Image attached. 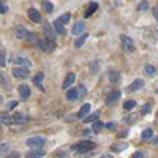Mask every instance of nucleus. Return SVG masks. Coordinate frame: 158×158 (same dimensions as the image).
Instances as JSON below:
<instances>
[{
  "label": "nucleus",
  "mask_w": 158,
  "mask_h": 158,
  "mask_svg": "<svg viewBox=\"0 0 158 158\" xmlns=\"http://www.w3.org/2000/svg\"><path fill=\"white\" fill-rule=\"evenodd\" d=\"M0 85H3L5 89H10V82L6 81V77H5V74L0 71Z\"/></svg>",
  "instance_id": "26"
},
{
  "label": "nucleus",
  "mask_w": 158,
  "mask_h": 158,
  "mask_svg": "<svg viewBox=\"0 0 158 158\" xmlns=\"http://www.w3.org/2000/svg\"><path fill=\"white\" fill-rule=\"evenodd\" d=\"M135 117H136V115H130V117H127V118H125V122H127V123H133V122H135Z\"/></svg>",
  "instance_id": "42"
},
{
  "label": "nucleus",
  "mask_w": 158,
  "mask_h": 158,
  "mask_svg": "<svg viewBox=\"0 0 158 158\" xmlns=\"http://www.w3.org/2000/svg\"><path fill=\"white\" fill-rule=\"evenodd\" d=\"M153 16H155V19L158 21V6H155V8H153Z\"/></svg>",
  "instance_id": "47"
},
{
  "label": "nucleus",
  "mask_w": 158,
  "mask_h": 158,
  "mask_svg": "<svg viewBox=\"0 0 158 158\" xmlns=\"http://www.w3.org/2000/svg\"><path fill=\"white\" fill-rule=\"evenodd\" d=\"M118 98H120V92H118V90H112L111 94L106 97V103L109 104V106H112L114 103H117Z\"/></svg>",
  "instance_id": "9"
},
{
  "label": "nucleus",
  "mask_w": 158,
  "mask_h": 158,
  "mask_svg": "<svg viewBox=\"0 0 158 158\" xmlns=\"http://www.w3.org/2000/svg\"><path fill=\"white\" fill-rule=\"evenodd\" d=\"M25 40H27L29 43H38L36 35H35V33H32V32H29V35H27V38H25Z\"/></svg>",
  "instance_id": "33"
},
{
  "label": "nucleus",
  "mask_w": 158,
  "mask_h": 158,
  "mask_svg": "<svg viewBox=\"0 0 158 158\" xmlns=\"http://www.w3.org/2000/svg\"><path fill=\"white\" fill-rule=\"evenodd\" d=\"M74 117H76V115H68L67 118H65V120H67V122H73V120H74Z\"/></svg>",
  "instance_id": "48"
},
{
  "label": "nucleus",
  "mask_w": 158,
  "mask_h": 158,
  "mask_svg": "<svg viewBox=\"0 0 158 158\" xmlns=\"http://www.w3.org/2000/svg\"><path fill=\"white\" fill-rule=\"evenodd\" d=\"M103 127H104V125H103L101 122H98V120H97V122H94V127H92V130H94L95 133H98V131H100Z\"/></svg>",
  "instance_id": "34"
},
{
  "label": "nucleus",
  "mask_w": 158,
  "mask_h": 158,
  "mask_svg": "<svg viewBox=\"0 0 158 158\" xmlns=\"http://www.w3.org/2000/svg\"><path fill=\"white\" fill-rule=\"evenodd\" d=\"M89 111H90V104H82V108L81 109H79V112H77V117L79 118H82V117H85L87 114H89Z\"/></svg>",
  "instance_id": "19"
},
{
  "label": "nucleus",
  "mask_w": 158,
  "mask_h": 158,
  "mask_svg": "<svg viewBox=\"0 0 158 158\" xmlns=\"http://www.w3.org/2000/svg\"><path fill=\"white\" fill-rule=\"evenodd\" d=\"M36 44H38V48L41 49L43 52H46V54H51V52H54V49H56V43L51 41V40H48V38L38 40Z\"/></svg>",
  "instance_id": "1"
},
{
  "label": "nucleus",
  "mask_w": 158,
  "mask_h": 158,
  "mask_svg": "<svg viewBox=\"0 0 158 158\" xmlns=\"http://www.w3.org/2000/svg\"><path fill=\"white\" fill-rule=\"evenodd\" d=\"M6 11H8V6H6L3 2H0V15H5Z\"/></svg>",
  "instance_id": "38"
},
{
  "label": "nucleus",
  "mask_w": 158,
  "mask_h": 158,
  "mask_svg": "<svg viewBox=\"0 0 158 158\" xmlns=\"http://www.w3.org/2000/svg\"><path fill=\"white\" fill-rule=\"evenodd\" d=\"M15 33H16V36H18V38H21V40L27 38V35H29L27 29H25L24 25H16V27H15Z\"/></svg>",
  "instance_id": "10"
},
{
  "label": "nucleus",
  "mask_w": 158,
  "mask_h": 158,
  "mask_svg": "<svg viewBox=\"0 0 158 158\" xmlns=\"http://www.w3.org/2000/svg\"><path fill=\"white\" fill-rule=\"evenodd\" d=\"M29 71H30V70H27V68H22V67H15L11 73H13V76H15V77L24 79V77H27V76H29Z\"/></svg>",
  "instance_id": "6"
},
{
  "label": "nucleus",
  "mask_w": 158,
  "mask_h": 158,
  "mask_svg": "<svg viewBox=\"0 0 158 158\" xmlns=\"http://www.w3.org/2000/svg\"><path fill=\"white\" fill-rule=\"evenodd\" d=\"M6 152H8V146L6 144H2V146H0V156H3Z\"/></svg>",
  "instance_id": "36"
},
{
  "label": "nucleus",
  "mask_w": 158,
  "mask_h": 158,
  "mask_svg": "<svg viewBox=\"0 0 158 158\" xmlns=\"http://www.w3.org/2000/svg\"><path fill=\"white\" fill-rule=\"evenodd\" d=\"M44 142H46L44 136H32V138H29L27 141H25V144L32 149H41L44 146Z\"/></svg>",
  "instance_id": "2"
},
{
  "label": "nucleus",
  "mask_w": 158,
  "mask_h": 158,
  "mask_svg": "<svg viewBox=\"0 0 158 158\" xmlns=\"http://www.w3.org/2000/svg\"><path fill=\"white\" fill-rule=\"evenodd\" d=\"M89 36H87V33H84V35H81V36H79L77 40H76V41H74V46L76 48H81L84 43H85V40H87Z\"/></svg>",
  "instance_id": "23"
},
{
  "label": "nucleus",
  "mask_w": 158,
  "mask_h": 158,
  "mask_svg": "<svg viewBox=\"0 0 158 158\" xmlns=\"http://www.w3.org/2000/svg\"><path fill=\"white\" fill-rule=\"evenodd\" d=\"M8 158H19V153L18 152H13V153L8 155Z\"/></svg>",
  "instance_id": "45"
},
{
  "label": "nucleus",
  "mask_w": 158,
  "mask_h": 158,
  "mask_svg": "<svg viewBox=\"0 0 158 158\" xmlns=\"http://www.w3.org/2000/svg\"><path fill=\"white\" fill-rule=\"evenodd\" d=\"M70 19H71V15H70V13H63V15L60 16V19H59V22H60V24H68Z\"/></svg>",
  "instance_id": "25"
},
{
  "label": "nucleus",
  "mask_w": 158,
  "mask_h": 158,
  "mask_svg": "<svg viewBox=\"0 0 158 158\" xmlns=\"http://www.w3.org/2000/svg\"><path fill=\"white\" fill-rule=\"evenodd\" d=\"M13 63H15V67H22V68H27V70L32 68V62L25 57H21V56L13 59Z\"/></svg>",
  "instance_id": "4"
},
{
  "label": "nucleus",
  "mask_w": 158,
  "mask_h": 158,
  "mask_svg": "<svg viewBox=\"0 0 158 158\" xmlns=\"http://www.w3.org/2000/svg\"><path fill=\"white\" fill-rule=\"evenodd\" d=\"M18 104H19L18 101H15V100H11V101H10V103L6 104V108H8V109H15V108L18 106Z\"/></svg>",
  "instance_id": "37"
},
{
  "label": "nucleus",
  "mask_w": 158,
  "mask_h": 158,
  "mask_svg": "<svg viewBox=\"0 0 158 158\" xmlns=\"http://www.w3.org/2000/svg\"><path fill=\"white\" fill-rule=\"evenodd\" d=\"M97 118H98V112H95V114L89 115L87 118H84V122H85V123H89V122H97Z\"/></svg>",
  "instance_id": "32"
},
{
  "label": "nucleus",
  "mask_w": 158,
  "mask_h": 158,
  "mask_svg": "<svg viewBox=\"0 0 158 158\" xmlns=\"http://www.w3.org/2000/svg\"><path fill=\"white\" fill-rule=\"evenodd\" d=\"M41 5H43V8H44V11H46V13H52V10H54V6H52V3H51V2H43Z\"/></svg>",
  "instance_id": "30"
},
{
  "label": "nucleus",
  "mask_w": 158,
  "mask_h": 158,
  "mask_svg": "<svg viewBox=\"0 0 158 158\" xmlns=\"http://www.w3.org/2000/svg\"><path fill=\"white\" fill-rule=\"evenodd\" d=\"M11 118H13V123H18V125H19V123H25V122H27V117H25L24 114H21V112H16Z\"/></svg>",
  "instance_id": "16"
},
{
  "label": "nucleus",
  "mask_w": 158,
  "mask_h": 158,
  "mask_svg": "<svg viewBox=\"0 0 158 158\" xmlns=\"http://www.w3.org/2000/svg\"><path fill=\"white\" fill-rule=\"evenodd\" d=\"M135 106H136V101H135V100H128V101H125V104H123V108H125L127 111L133 109Z\"/></svg>",
  "instance_id": "28"
},
{
  "label": "nucleus",
  "mask_w": 158,
  "mask_h": 158,
  "mask_svg": "<svg viewBox=\"0 0 158 158\" xmlns=\"http://www.w3.org/2000/svg\"><path fill=\"white\" fill-rule=\"evenodd\" d=\"M84 22L82 21H79L74 24V27H73V35H84Z\"/></svg>",
  "instance_id": "14"
},
{
  "label": "nucleus",
  "mask_w": 158,
  "mask_h": 158,
  "mask_svg": "<svg viewBox=\"0 0 158 158\" xmlns=\"http://www.w3.org/2000/svg\"><path fill=\"white\" fill-rule=\"evenodd\" d=\"M153 136V131L150 130V128H147V130H144L142 131V135H141V138L144 139V141H147V139H150Z\"/></svg>",
  "instance_id": "24"
},
{
  "label": "nucleus",
  "mask_w": 158,
  "mask_h": 158,
  "mask_svg": "<svg viewBox=\"0 0 158 158\" xmlns=\"http://www.w3.org/2000/svg\"><path fill=\"white\" fill-rule=\"evenodd\" d=\"M0 122H2L3 125H11L13 123V118L6 112H0Z\"/></svg>",
  "instance_id": "17"
},
{
  "label": "nucleus",
  "mask_w": 158,
  "mask_h": 158,
  "mask_svg": "<svg viewBox=\"0 0 158 158\" xmlns=\"http://www.w3.org/2000/svg\"><path fill=\"white\" fill-rule=\"evenodd\" d=\"M18 90H19V95H21L22 100H27V98L32 95V90H30V87H29L27 84H21V85L18 87Z\"/></svg>",
  "instance_id": "8"
},
{
  "label": "nucleus",
  "mask_w": 158,
  "mask_h": 158,
  "mask_svg": "<svg viewBox=\"0 0 158 158\" xmlns=\"http://www.w3.org/2000/svg\"><path fill=\"white\" fill-rule=\"evenodd\" d=\"M101 158H112V155H109V153H106V155H103Z\"/></svg>",
  "instance_id": "50"
},
{
  "label": "nucleus",
  "mask_w": 158,
  "mask_h": 158,
  "mask_svg": "<svg viewBox=\"0 0 158 158\" xmlns=\"http://www.w3.org/2000/svg\"><path fill=\"white\" fill-rule=\"evenodd\" d=\"M74 77H76V76H74L73 73H70V74L67 76V79L63 81V84H62V89H63V90H68V89L71 87V84L74 82Z\"/></svg>",
  "instance_id": "13"
},
{
  "label": "nucleus",
  "mask_w": 158,
  "mask_h": 158,
  "mask_svg": "<svg viewBox=\"0 0 158 158\" xmlns=\"http://www.w3.org/2000/svg\"><path fill=\"white\" fill-rule=\"evenodd\" d=\"M142 85H144V81H142V79H136L133 84L128 85V92H136V90L142 89Z\"/></svg>",
  "instance_id": "15"
},
{
  "label": "nucleus",
  "mask_w": 158,
  "mask_h": 158,
  "mask_svg": "<svg viewBox=\"0 0 158 158\" xmlns=\"http://www.w3.org/2000/svg\"><path fill=\"white\" fill-rule=\"evenodd\" d=\"M77 153H85L92 149H95V142H90V141H84V142H79L77 146L74 147Z\"/></svg>",
  "instance_id": "3"
},
{
  "label": "nucleus",
  "mask_w": 158,
  "mask_h": 158,
  "mask_svg": "<svg viewBox=\"0 0 158 158\" xmlns=\"http://www.w3.org/2000/svg\"><path fill=\"white\" fill-rule=\"evenodd\" d=\"M29 18H30L33 22H36V24L41 22V15H40L38 10H35V8H29Z\"/></svg>",
  "instance_id": "11"
},
{
  "label": "nucleus",
  "mask_w": 158,
  "mask_h": 158,
  "mask_svg": "<svg viewBox=\"0 0 158 158\" xmlns=\"http://www.w3.org/2000/svg\"><path fill=\"white\" fill-rule=\"evenodd\" d=\"M149 111H150V106H149V104H146V106H144V108H142V111H141V114H147Z\"/></svg>",
  "instance_id": "43"
},
{
  "label": "nucleus",
  "mask_w": 158,
  "mask_h": 158,
  "mask_svg": "<svg viewBox=\"0 0 158 158\" xmlns=\"http://www.w3.org/2000/svg\"><path fill=\"white\" fill-rule=\"evenodd\" d=\"M152 142H153V144H156V146H158V136H156V138H153V139H152Z\"/></svg>",
  "instance_id": "49"
},
{
  "label": "nucleus",
  "mask_w": 158,
  "mask_h": 158,
  "mask_svg": "<svg viewBox=\"0 0 158 158\" xmlns=\"http://www.w3.org/2000/svg\"><path fill=\"white\" fill-rule=\"evenodd\" d=\"M122 46H123V49L127 51V52H135V44H133V40H131L130 36H127V35H122Z\"/></svg>",
  "instance_id": "5"
},
{
  "label": "nucleus",
  "mask_w": 158,
  "mask_h": 158,
  "mask_svg": "<svg viewBox=\"0 0 158 158\" xmlns=\"http://www.w3.org/2000/svg\"><path fill=\"white\" fill-rule=\"evenodd\" d=\"M97 8H98V3H97V2H92V3L89 5L87 11H85V16H87V18H89V16H92V13L97 11Z\"/></svg>",
  "instance_id": "22"
},
{
  "label": "nucleus",
  "mask_w": 158,
  "mask_h": 158,
  "mask_svg": "<svg viewBox=\"0 0 158 158\" xmlns=\"http://www.w3.org/2000/svg\"><path fill=\"white\" fill-rule=\"evenodd\" d=\"M125 147H127L125 144H122V146H117V144H115V146H112L111 149H112V150H117V152H118V150H123Z\"/></svg>",
  "instance_id": "41"
},
{
  "label": "nucleus",
  "mask_w": 158,
  "mask_h": 158,
  "mask_svg": "<svg viewBox=\"0 0 158 158\" xmlns=\"http://www.w3.org/2000/svg\"><path fill=\"white\" fill-rule=\"evenodd\" d=\"M54 30H56V33H59V35H63L65 33V27H63V24H60L59 21H54Z\"/></svg>",
  "instance_id": "21"
},
{
  "label": "nucleus",
  "mask_w": 158,
  "mask_h": 158,
  "mask_svg": "<svg viewBox=\"0 0 158 158\" xmlns=\"http://www.w3.org/2000/svg\"><path fill=\"white\" fill-rule=\"evenodd\" d=\"M43 77H44V76H43V73H41V71L36 73V74H35V77H33V84H35V85H38L41 90H43V85H41V82H43Z\"/></svg>",
  "instance_id": "18"
},
{
  "label": "nucleus",
  "mask_w": 158,
  "mask_h": 158,
  "mask_svg": "<svg viewBox=\"0 0 158 158\" xmlns=\"http://www.w3.org/2000/svg\"><path fill=\"white\" fill-rule=\"evenodd\" d=\"M133 158H144V153L142 152H135L133 153Z\"/></svg>",
  "instance_id": "44"
},
{
  "label": "nucleus",
  "mask_w": 158,
  "mask_h": 158,
  "mask_svg": "<svg viewBox=\"0 0 158 158\" xmlns=\"http://www.w3.org/2000/svg\"><path fill=\"white\" fill-rule=\"evenodd\" d=\"M118 77H120V74H118L117 71H111V73H109V81H111V82H117Z\"/></svg>",
  "instance_id": "29"
},
{
  "label": "nucleus",
  "mask_w": 158,
  "mask_h": 158,
  "mask_svg": "<svg viewBox=\"0 0 158 158\" xmlns=\"http://www.w3.org/2000/svg\"><path fill=\"white\" fill-rule=\"evenodd\" d=\"M41 156H44V150L43 149H33V150H30L27 155H25V158H41Z\"/></svg>",
  "instance_id": "12"
},
{
  "label": "nucleus",
  "mask_w": 158,
  "mask_h": 158,
  "mask_svg": "<svg viewBox=\"0 0 158 158\" xmlns=\"http://www.w3.org/2000/svg\"><path fill=\"white\" fill-rule=\"evenodd\" d=\"M144 71H146V74L147 76H153L155 74V67H152V65H146V67H144Z\"/></svg>",
  "instance_id": "27"
},
{
  "label": "nucleus",
  "mask_w": 158,
  "mask_h": 158,
  "mask_svg": "<svg viewBox=\"0 0 158 158\" xmlns=\"http://www.w3.org/2000/svg\"><path fill=\"white\" fill-rule=\"evenodd\" d=\"M104 127H106V128H109V130H114V128H115V123H112V122H111V123H106Z\"/></svg>",
  "instance_id": "46"
},
{
  "label": "nucleus",
  "mask_w": 158,
  "mask_h": 158,
  "mask_svg": "<svg viewBox=\"0 0 158 158\" xmlns=\"http://www.w3.org/2000/svg\"><path fill=\"white\" fill-rule=\"evenodd\" d=\"M43 32H44V35H46L48 40H51V41H56V30L52 29V25L43 24Z\"/></svg>",
  "instance_id": "7"
},
{
  "label": "nucleus",
  "mask_w": 158,
  "mask_h": 158,
  "mask_svg": "<svg viewBox=\"0 0 158 158\" xmlns=\"http://www.w3.org/2000/svg\"><path fill=\"white\" fill-rule=\"evenodd\" d=\"M85 87L84 85H79V89H77V98H84L85 97Z\"/></svg>",
  "instance_id": "31"
},
{
  "label": "nucleus",
  "mask_w": 158,
  "mask_h": 158,
  "mask_svg": "<svg viewBox=\"0 0 158 158\" xmlns=\"http://www.w3.org/2000/svg\"><path fill=\"white\" fill-rule=\"evenodd\" d=\"M138 8H139V10H141V11H146V10H147V8H149V2H141V3H139V6H138Z\"/></svg>",
  "instance_id": "39"
},
{
  "label": "nucleus",
  "mask_w": 158,
  "mask_h": 158,
  "mask_svg": "<svg viewBox=\"0 0 158 158\" xmlns=\"http://www.w3.org/2000/svg\"><path fill=\"white\" fill-rule=\"evenodd\" d=\"M76 98H77V89H68L67 90V100L74 101Z\"/></svg>",
  "instance_id": "20"
},
{
  "label": "nucleus",
  "mask_w": 158,
  "mask_h": 158,
  "mask_svg": "<svg viewBox=\"0 0 158 158\" xmlns=\"http://www.w3.org/2000/svg\"><path fill=\"white\" fill-rule=\"evenodd\" d=\"M2 101H3V98H2V95H0V104H2Z\"/></svg>",
  "instance_id": "51"
},
{
  "label": "nucleus",
  "mask_w": 158,
  "mask_h": 158,
  "mask_svg": "<svg viewBox=\"0 0 158 158\" xmlns=\"http://www.w3.org/2000/svg\"><path fill=\"white\" fill-rule=\"evenodd\" d=\"M98 71V62H94V63H90V73H97Z\"/></svg>",
  "instance_id": "35"
},
{
  "label": "nucleus",
  "mask_w": 158,
  "mask_h": 158,
  "mask_svg": "<svg viewBox=\"0 0 158 158\" xmlns=\"http://www.w3.org/2000/svg\"><path fill=\"white\" fill-rule=\"evenodd\" d=\"M6 59H5V52H0V67H5Z\"/></svg>",
  "instance_id": "40"
}]
</instances>
